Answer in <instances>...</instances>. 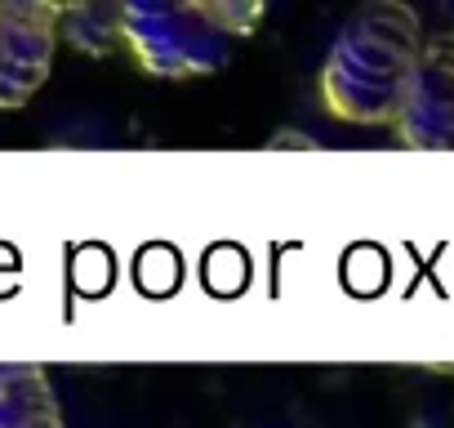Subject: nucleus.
<instances>
[{
	"instance_id": "nucleus-1",
	"label": "nucleus",
	"mask_w": 454,
	"mask_h": 428,
	"mask_svg": "<svg viewBox=\"0 0 454 428\" xmlns=\"http://www.w3.org/2000/svg\"><path fill=\"white\" fill-rule=\"evenodd\" d=\"M423 54V28L401 5L365 10L330 59V103L352 121H387L401 112Z\"/></svg>"
},
{
	"instance_id": "nucleus-2",
	"label": "nucleus",
	"mask_w": 454,
	"mask_h": 428,
	"mask_svg": "<svg viewBox=\"0 0 454 428\" xmlns=\"http://www.w3.org/2000/svg\"><path fill=\"white\" fill-rule=\"evenodd\" d=\"M396 116L414 147H454V45H423Z\"/></svg>"
}]
</instances>
